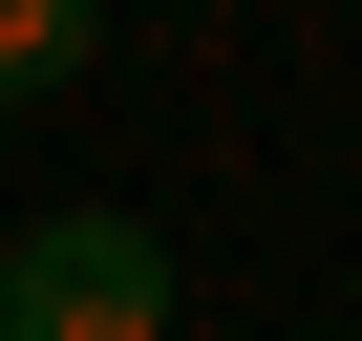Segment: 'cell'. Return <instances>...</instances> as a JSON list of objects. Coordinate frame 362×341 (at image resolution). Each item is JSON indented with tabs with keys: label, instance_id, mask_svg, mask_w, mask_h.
<instances>
[{
	"label": "cell",
	"instance_id": "6da1fadb",
	"mask_svg": "<svg viewBox=\"0 0 362 341\" xmlns=\"http://www.w3.org/2000/svg\"><path fill=\"white\" fill-rule=\"evenodd\" d=\"M0 341H170V235L107 214V192L22 214L0 235Z\"/></svg>",
	"mask_w": 362,
	"mask_h": 341
},
{
	"label": "cell",
	"instance_id": "7a4b0ae2",
	"mask_svg": "<svg viewBox=\"0 0 362 341\" xmlns=\"http://www.w3.org/2000/svg\"><path fill=\"white\" fill-rule=\"evenodd\" d=\"M86 64H107V0H0V107H43Z\"/></svg>",
	"mask_w": 362,
	"mask_h": 341
}]
</instances>
